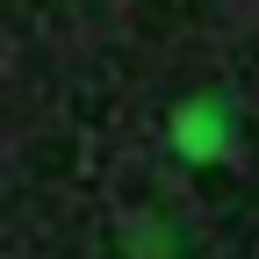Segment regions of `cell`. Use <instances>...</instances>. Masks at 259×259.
Listing matches in <instances>:
<instances>
[{
    "label": "cell",
    "instance_id": "obj_1",
    "mask_svg": "<svg viewBox=\"0 0 259 259\" xmlns=\"http://www.w3.org/2000/svg\"><path fill=\"white\" fill-rule=\"evenodd\" d=\"M173 137H180V151H194V158H223V151H231V108H223V94L187 101V108L173 115Z\"/></svg>",
    "mask_w": 259,
    "mask_h": 259
}]
</instances>
